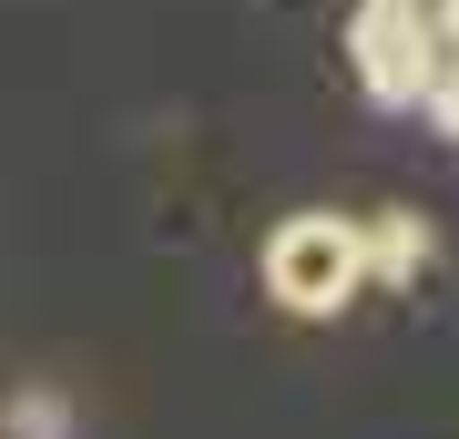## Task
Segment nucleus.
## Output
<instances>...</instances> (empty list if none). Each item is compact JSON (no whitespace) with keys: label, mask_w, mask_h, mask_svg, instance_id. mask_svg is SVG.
Returning <instances> with one entry per match:
<instances>
[{"label":"nucleus","mask_w":459,"mask_h":439,"mask_svg":"<svg viewBox=\"0 0 459 439\" xmlns=\"http://www.w3.org/2000/svg\"><path fill=\"white\" fill-rule=\"evenodd\" d=\"M439 11H459V0H439Z\"/></svg>","instance_id":"423d86ee"},{"label":"nucleus","mask_w":459,"mask_h":439,"mask_svg":"<svg viewBox=\"0 0 459 439\" xmlns=\"http://www.w3.org/2000/svg\"><path fill=\"white\" fill-rule=\"evenodd\" d=\"M419 113L459 144V31H439V72H429V92H419Z\"/></svg>","instance_id":"20e7f679"},{"label":"nucleus","mask_w":459,"mask_h":439,"mask_svg":"<svg viewBox=\"0 0 459 439\" xmlns=\"http://www.w3.org/2000/svg\"><path fill=\"white\" fill-rule=\"evenodd\" d=\"M347 72H358L368 102H388V113H419L429 72H439V21L429 11H368L347 21Z\"/></svg>","instance_id":"f03ea898"},{"label":"nucleus","mask_w":459,"mask_h":439,"mask_svg":"<svg viewBox=\"0 0 459 439\" xmlns=\"http://www.w3.org/2000/svg\"><path fill=\"white\" fill-rule=\"evenodd\" d=\"M358 245H368V286H419V277H429V256H439L429 215H409V205L358 215Z\"/></svg>","instance_id":"7ed1b4c3"},{"label":"nucleus","mask_w":459,"mask_h":439,"mask_svg":"<svg viewBox=\"0 0 459 439\" xmlns=\"http://www.w3.org/2000/svg\"><path fill=\"white\" fill-rule=\"evenodd\" d=\"M368 11H429V21H439V0H368Z\"/></svg>","instance_id":"39448f33"},{"label":"nucleus","mask_w":459,"mask_h":439,"mask_svg":"<svg viewBox=\"0 0 459 439\" xmlns=\"http://www.w3.org/2000/svg\"><path fill=\"white\" fill-rule=\"evenodd\" d=\"M255 277H265V296H276L286 317H337V307H358V286H368V245H358V215H327V205L286 215V225L265 235Z\"/></svg>","instance_id":"f257e3e1"}]
</instances>
